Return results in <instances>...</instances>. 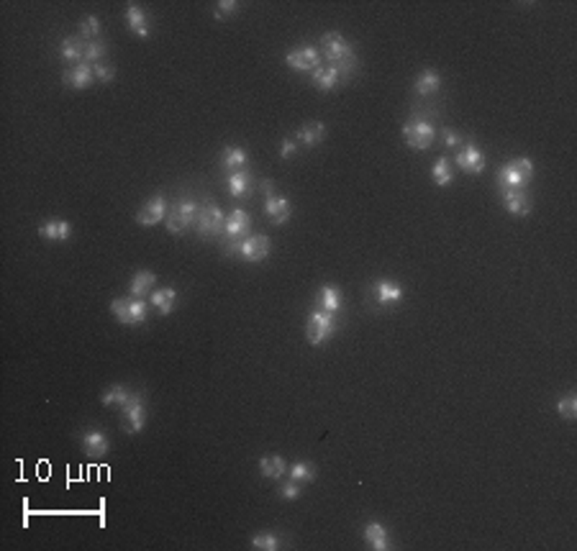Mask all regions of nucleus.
I'll return each mask as SVG.
<instances>
[{"label":"nucleus","mask_w":577,"mask_h":551,"mask_svg":"<svg viewBox=\"0 0 577 551\" xmlns=\"http://www.w3.org/2000/svg\"><path fill=\"white\" fill-rule=\"evenodd\" d=\"M321 52L326 54V59H329L331 64H336L344 75H349V72L354 69V64H357L352 44H349V41H346L339 31H329V34H323L321 36Z\"/></svg>","instance_id":"obj_1"},{"label":"nucleus","mask_w":577,"mask_h":551,"mask_svg":"<svg viewBox=\"0 0 577 551\" xmlns=\"http://www.w3.org/2000/svg\"><path fill=\"white\" fill-rule=\"evenodd\" d=\"M531 177H534V164H531V159H526V157H518V159L508 162V164H503V167L498 169V185L503 190H511V187L526 190Z\"/></svg>","instance_id":"obj_2"},{"label":"nucleus","mask_w":577,"mask_h":551,"mask_svg":"<svg viewBox=\"0 0 577 551\" xmlns=\"http://www.w3.org/2000/svg\"><path fill=\"white\" fill-rule=\"evenodd\" d=\"M272 252V241H269L264 234H257V236H249L244 241H229L226 244V254H238L244 262H262L264 257H269Z\"/></svg>","instance_id":"obj_3"},{"label":"nucleus","mask_w":577,"mask_h":551,"mask_svg":"<svg viewBox=\"0 0 577 551\" xmlns=\"http://www.w3.org/2000/svg\"><path fill=\"white\" fill-rule=\"evenodd\" d=\"M195 229H198L200 238L221 236L223 229H226V213L221 210V206H215V203H203L198 210V218H195Z\"/></svg>","instance_id":"obj_4"},{"label":"nucleus","mask_w":577,"mask_h":551,"mask_svg":"<svg viewBox=\"0 0 577 551\" xmlns=\"http://www.w3.org/2000/svg\"><path fill=\"white\" fill-rule=\"evenodd\" d=\"M334 331H336V318H334V313H326L321 308H318V310H311L308 326H306L308 344L311 346L326 344V341L334 336Z\"/></svg>","instance_id":"obj_5"},{"label":"nucleus","mask_w":577,"mask_h":551,"mask_svg":"<svg viewBox=\"0 0 577 551\" xmlns=\"http://www.w3.org/2000/svg\"><path fill=\"white\" fill-rule=\"evenodd\" d=\"M200 206L195 200H177L175 206H169L167 210V231L172 234H180L187 226H195V218H198Z\"/></svg>","instance_id":"obj_6"},{"label":"nucleus","mask_w":577,"mask_h":551,"mask_svg":"<svg viewBox=\"0 0 577 551\" xmlns=\"http://www.w3.org/2000/svg\"><path fill=\"white\" fill-rule=\"evenodd\" d=\"M434 138H436V129H434V123L429 121H411L403 126V141H406L411 149H418V152H423V149H429L431 144H434Z\"/></svg>","instance_id":"obj_7"},{"label":"nucleus","mask_w":577,"mask_h":551,"mask_svg":"<svg viewBox=\"0 0 577 551\" xmlns=\"http://www.w3.org/2000/svg\"><path fill=\"white\" fill-rule=\"evenodd\" d=\"M121 415H123V431L126 434H138V431L144 429L146 423V410H144V400H141V392H134L131 395V400L126 403V406L121 408Z\"/></svg>","instance_id":"obj_8"},{"label":"nucleus","mask_w":577,"mask_h":551,"mask_svg":"<svg viewBox=\"0 0 577 551\" xmlns=\"http://www.w3.org/2000/svg\"><path fill=\"white\" fill-rule=\"evenodd\" d=\"M285 62L287 67L298 69V72H306V69H315L318 62H321V54L313 46H298V49H290L285 54Z\"/></svg>","instance_id":"obj_9"},{"label":"nucleus","mask_w":577,"mask_h":551,"mask_svg":"<svg viewBox=\"0 0 577 551\" xmlns=\"http://www.w3.org/2000/svg\"><path fill=\"white\" fill-rule=\"evenodd\" d=\"M80 449L85 452V457L100 459V457H106V454L111 452V444H108V436L103 434V431L90 429V431H85L83 438H80Z\"/></svg>","instance_id":"obj_10"},{"label":"nucleus","mask_w":577,"mask_h":551,"mask_svg":"<svg viewBox=\"0 0 577 551\" xmlns=\"http://www.w3.org/2000/svg\"><path fill=\"white\" fill-rule=\"evenodd\" d=\"M167 203H164V198L162 195H154L149 203H144V206L136 210V223H141V226H157L159 221H164L167 218Z\"/></svg>","instance_id":"obj_11"},{"label":"nucleus","mask_w":577,"mask_h":551,"mask_svg":"<svg viewBox=\"0 0 577 551\" xmlns=\"http://www.w3.org/2000/svg\"><path fill=\"white\" fill-rule=\"evenodd\" d=\"M252 229V215L236 208L231 210L229 218H226V229H223V236H229V241H244V236Z\"/></svg>","instance_id":"obj_12"},{"label":"nucleus","mask_w":577,"mask_h":551,"mask_svg":"<svg viewBox=\"0 0 577 551\" xmlns=\"http://www.w3.org/2000/svg\"><path fill=\"white\" fill-rule=\"evenodd\" d=\"M62 83L67 85V87H75V90H87V87L95 83V72H92V64H87V62H80V64H75V67L64 69V75H62Z\"/></svg>","instance_id":"obj_13"},{"label":"nucleus","mask_w":577,"mask_h":551,"mask_svg":"<svg viewBox=\"0 0 577 551\" xmlns=\"http://www.w3.org/2000/svg\"><path fill=\"white\" fill-rule=\"evenodd\" d=\"M457 167L464 169L467 175H483L485 169V154L480 146L475 144H467L462 146L460 154H457Z\"/></svg>","instance_id":"obj_14"},{"label":"nucleus","mask_w":577,"mask_h":551,"mask_svg":"<svg viewBox=\"0 0 577 551\" xmlns=\"http://www.w3.org/2000/svg\"><path fill=\"white\" fill-rule=\"evenodd\" d=\"M123 18H126V26H129L138 38H149L152 36V26H149V13L144 8H138L136 3H129L126 10H123Z\"/></svg>","instance_id":"obj_15"},{"label":"nucleus","mask_w":577,"mask_h":551,"mask_svg":"<svg viewBox=\"0 0 577 551\" xmlns=\"http://www.w3.org/2000/svg\"><path fill=\"white\" fill-rule=\"evenodd\" d=\"M264 213H267V218L275 223V226H283V223L290 221V215H292L290 200H285V198H280V195H272V192H269L267 200H264Z\"/></svg>","instance_id":"obj_16"},{"label":"nucleus","mask_w":577,"mask_h":551,"mask_svg":"<svg viewBox=\"0 0 577 551\" xmlns=\"http://www.w3.org/2000/svg\"><path fill=\"white\" fill-rule=\"evenodd\" d=\"M503 206H506V210L511 215H515V218H523V215H529L531 210V198L526 190H515V187H511V190H503Z\"/></svg>","instance_id":"obj_17"},{"label":"nucleus","mask_w":577,"mask_h":551,"mask_svg":"<svg viewBox=\"0 0 577 551\" xmlns=\"http://www.w3.org/2000/svg\"><path fill=\"white\" fill-rule=\"evenodd\" d=\"M341 77H344V72H341L336 64H329V67H315L313 69V85L318 87V90H323V92H329V90H334V87H339Z\"/></svg>","instance_id":"obj_18"},{"label":"nucleus","mask_w":577,"mask_h":551,"mask_svg":"<svg viewBox=\"0 0 577 551\" xmlns=\"http://www.w3.org/2000/svg\"><path fill=\"white\" fill-rule=\"evenodd\" d=\"M400 300H403V287L395 282H390V280H380V282L375 285V303L377 306H398Z\"/></svg>","instance_id":"obj_19"},{"label":"nucleus","mask_w":577,"mask_h":551,"mask_svg":"<svg viewBox=\"0 0 577 551\" xmlns=\"http://www.w3.org/2000/svg\"><path fill=\"white\" fill-rule=\"evenodd\" d=\"M259 475L267 480H283L287 475V461L280 454H264L259 459Z\"/></svg>","instance_id":"obj_20"},{"label":"nucleus","mask_w":577,"mask_h":551,"mask_svg":"<svg viewBox=\"0 0 577 551\" xmlns=\"http://www.w3.org/2000/svg\"><path fill=\"white\" fill-rule=\"evenodd\" d=\"M364 541H367L369 549L375 551L390 549V534H387V529H385L383 523L377 521H369L367 526H364Z\"/></svg>","instance_id":"obj_21"},{"label":"nucleus","mask_w":577,"mask_h":551,"mask_svg":"<svg viewBox=\"0 0 577 551\" xmlns=\"http://www.w3.org/2000/svg\"><path fill=\"white\" fill-rule=\"evenodd\" d=\"M323 136H326V126H323L321 121H311V123H303L298 131H295V141L303 146H315L321 144Z\"/></svg>","instance_id":"obj_22"},{"label":"nucleus","mask_w":577,"mask_h":551,"mask_svg":"<svg viewBox=\"0 0 577 551\" xmlns=\"http://www.w3.org/2000/svg\"><path fill=\"white\" fill-rule=\"evenodd\" d=\"M85 46H87V41H85L83 36H67L62 38L59 44V57L67 62H75V64H80V62H85Z\"/></svg>","instance_id":"obj_23"},{"label":"nucleus","mask_w":577,"mask_h":551,"mask_svg":"<svg viewBox=\"0 0 577 551\" xmlns=\"http://www.w3.org/2000/svg\"><path fill=\"white\" fill-rule=\"evenodd\" d=\"M149 303L157 308V313L159 315H169L172 310H175L177 290L175 287H162V290H154L152 298H149Z\"/></svg>","instance_id":"obj_24"},{"label":"nucleus","mask_w":577,"mask_h":551,"mask_svg":"<svg viewBox=\"0 0 577 551\" xmlns=\"http://www.w3.org/2000/svg\"><path fill=\"white\" fill-rule=\"evenodd\" d=\"M154 282H157V275L149 272V269H141V272H136V275L131 277L129 295L131 298H146V292L152 290Z\"/></svg>","instance_id":"obj_25"},{"label":"nucleus","mask_w":577,"mask_h":551,"mask_svg":"<svg viewBox=\"0 0 577 551\" xmlns=\"http://www.w3.org/2000/svg\"><path fill=\"white\" fill-rule=\"evenodd\" d=\"M72 234V226L67 221H46L44 226H38V236L46 241H67Z\"/></svg>","instance_id":"obj_26"},{"label":"nucleus","mask_w":577,"mask_h":551,"mask_svg":"<svg viewBox=\"0 0 577 551\" xmlns=\"http://www.w3.org/2000/svg\"><path fill=\"white\" fill-rule=\"evenodd\" d=\"M318 308L326 310V313L336 315L339 308H341V290L334 287V285H323L321 290H318Z\"/></svg>","instance_id":"obj_27"},{"label":"nucleus","mask_w":577,"mask_h":551,"mask_svg":"<svg viewBox=\"0 0 577 551\" xmlns=\"http://www.w3.org/2000/svg\"><path fill=\"white\" fill-rule=\"evenodd\" d=\"M249 162V154L241 149V146H226L221 152V167L231 169V172H238L244 169V164Z\"/></svg>","instance_id":"obj_28"},{"label":"nucleus","mask_w":577,"mask_h":551,"mask_svg":"<svg viewBox=\"0 0 577 551\" xmlns=\"http://www.w3.org/2000/svg\"><path fill=\"white\" fill-rule=\"evenodd\" d=\"M413 87L418 95H434V92H439V87H441V75H439L436 69H423Z\"/></svg>","instance_id":"obj_29"},{"label":"nucleus","mask_w":577,"mask_h":551,"mask_svg":"<svg viewBox=\"0 0 577 551\" xmlns=\"http://www.w3.org/2000/svg\"><path fill=\"white\" fill-rule=\"evenodd\" d=\"M131 395H134V392H131L129 387H123V385H113V387H108V390L100 395V403L108 406V408H123L131 400Z\"/></svg>","instance_id":"obj_30"},{"label":"nucleus","mask_w":577,"mask_h":551,"mask_svg":"<svg viewBox=\"0 0 577 551\" xmlns=\"http://www.w3.org/2000/svg\"><path fill=\"white\" fill-rule=\"evenodd\" d=\"M431 180H434V185H439V187L452 185L454 172H452V162H449V157H439V159L434 162V167H431Z\"/></svg>","instance_id":"obj_31"},{"label":"nucleus","mask_w":577,"mask_h":551,"mask_svg":"<svg viewBox=\"0 0 577 551\" xmlns=\"http://www.w3.org/2000/svg\"><path fill=\"white\" fill-rule=\"evenodd\" d=\"M226 187H229V192L234 198H244L246 187H249V172H246V169L231 172V175L226 177Z\"/></svg>","instance_id":"obj_32"},{"label":"nucleus","mask_w":577,"mask_h":551,"mask_svg":"<svg viewBox=\"0 0 577 551\" xmlns=\"http://www.w3.org/2000/svg\"><path fill=\"white\" fill-rule=\"evenodd\" d=\"M287 475H290L287 480L303 485V482H313V480H315V469H313V464H308V461H295V464L287 469Z\"/></svg>","instance_id":"obj_33"},{"label":"nucleus","mask_w":577,"mask_h":551,"mask_svg":"<svg viewBox=\"0 0 577 551\" xmlns=\"http://www.w3.org/2000/svg\"><path fill=\"white\" fill-rule=\"evenodd\" d=\"M557 413H560L564 421H575L577 418V395L575 392H567L562 400H557Z\"/></svg>","instance_id":"obj_34"},{"label":"nucleus","mask_w":577,"mask_h":551,"mask_svg":"<svg viewBox=\"0 0 577 551\" xmlns=\"http://www.w3.org/2000/svg\"><path fill=\"white\" fill-rule=\"evenodd\" d=\"M146 321V303L141 298L129 300V326H138Z\"/></svg>","instance_id":"obj_35"},{"label":"nucleus","mask_w":577,"mask_h":551,"mask_svg":"<svg viewBox=\"0 0 577 551\" xmlns=\"http://www.w3.org/2000/svg\"><path fill=\"white\" fill-rule=\"evenodd\" d=\"M80 34H83L87 41H95V36L100 34V18L98 15H85L80 21Z\"/></svg>","instance_id":"obj_36"},{"label":"nucleus","mask_w":577,"mask_h":551,"mask_svg":"<svg viewBox=\"0 0 577 551\" xmlns=\"http://www.w3.org/2000/svg\"><path fill=\"white\" fill-rule=\"evenodd\" d=\"M252 546L259 551H277L280 549V538H277L275 534H257V536L252 538Z\"/></svg>","instance_id":"obj_37"},{"label":"nucleus","mask_w":577,"mask_h":551,"mask_svg":"<svg viewBox=\"0 0 577 551\" xmlns=\"http://www.w3.org/2000/svg\"><path fill=\"white\" fill-rule=\"evenodd\" d=\"M238 10V3L236 0H221V3H215V10L213 15L218 18V21H226V18H234Z\"/></svg>","instance_id":"obj_38"},{"label":"nucleus","mask_w":577,"mask_h":551,"mask_svg":"<svg viewBox=\"0 0 577 551\" xmlns=\"http://www.w3.org/2000/svg\"><path fill=\"white\" fill-rule=\"evenodd\" d=\"M103 54H106V44H103V41H98V38H95V41H87V46H85V62H87V64H98Z\"/></svg>","instance_id":"obj_39"},{"label":"nucleus","mask_w":577,"mask_h":551,"mask_svg":"<svg viewBox=\"0 0 577 551\" xmlns=\"http://www.w3.org/2000/svg\"><path fill=\"white\" fill-rule=\"evenodd\" d=\"M111 313L115 315V321H118V323L129 326V300L115 298L113 303H111Z\"/></svg>","instance_id":"obj_40"},{"label":"nucleus","mask_w":577,"mask_h":551,"mask_svg":"<svg viewBox=\"0 0 577 551\" xmlns=\"http://www.w3.org/2000/svg\"><path fill=\"white\" fill-rule=\"evenodd\" d=\"M92 72H95V80H98V83H111V80L115 77V67H111V64H103V62L92 64Z\"/></svg>","instance_id":"obj_41"},{"label":"nucleus","mask_w":577,"mask_h":551,"mask_svg":"<svg viewBox=\"0 0 577 551\" xmlns=\"http://www.w3.org/2000/svg\"><path fill=\"white\" fill-rule=\"evenodd\" d=\"M280 498L285 500H298L300 498V485L292 482V480H287V482L280 485Z\"/></svg>","instance_id":"obj_42"},{"label":"nucleus","mask_w":577,"mask_h":551,"mask_svg":"<svg viewBox=\"0 0 577 551\" xmlns=\"http://www.w3.org/2000/svg\"><path fill=\"white\" fill-rule=\"evenodd\" d=\"M441 138H444L446 146H460L462 134H460V131H454V129H444V131H441Z\"/></svg>","instance_id":"obj_43"},{"label":"nucleus","mask_w":577,"mask_h":551,"mask_svg":"<svg viewBox=\"0 0 577 551\" xmlns=\"http://www.w3.org/2000/svg\"><path fill=\"white\" fill-rule=\"evenodd\" d=\"M295 149H298V146H295V141L285 138L283 146H280V157H283V159H292V157H295Z\"/></svg>","instance_id":"obj_44"}]
</instances>
